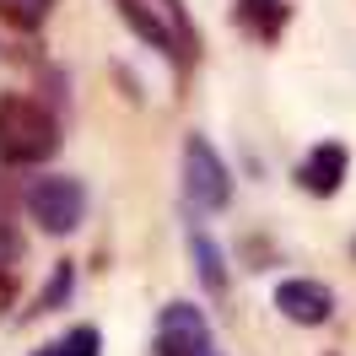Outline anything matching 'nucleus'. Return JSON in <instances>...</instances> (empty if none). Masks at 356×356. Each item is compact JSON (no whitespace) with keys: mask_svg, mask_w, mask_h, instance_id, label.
<instances>
[{"mask_svg":"<svg viewBox=\"0 0 356 356\" xmlns=\"http://www.w3.org/2000/svg\"><path fill=\"white\" fill-rule=\"evenodd\" d=\"M60 146V124L44 103H33L22 92H6L0 97V162L27 168V162H44Z\"/></svg>","mask_w":356,"mask_h":356,"instance_id":"obj_1","label":"nucleus"},{"mask_svg":"<svg viewBox=\"0 0 356 356\" xmlns=\"http://www.w3.org/2000/svg\"><path fill=\"white\" fill-rule=\"evenodd\" d=\"M22 205L44 232H76L81 216H87V189H81V178L44 173V178H33L22 189Z\"/></svg>","mask_w":356,"mask_h":356,"instance_id":"obj_2","label":"nucleus"},{"mask_svg":"<svg viewBox=\"0 0 356 356\" xmlns=\"http://www.w3.org/2000/svg\"><path fill=\"white\" fill-rule=\"evenodd\" d=\"M184 200L195 211H222L232 200V178H227V162L216 156V146L205 135H189L184 140Z\"/></svg>","mask_w":356,"mask_h":356,"instance_id":"obj_3","label":"nucleus"},{"mask_svg":"<svg viewBox=\"0 0 356 356\" xmlns=\"http://www.w3.org/2000/svg\"><path fill=\"white\" fill-rule=\"evenodd\" d=\"M156 356H211V324L195 302H168L156 313Z\"/></svg>","mask_w":356,"mask_h":356,"instance_id":"obj_4","label":"nucleus"},{"mask_svg":"<svg viewBox=\"0 0 356 356\" xmlns=\"http://www.w3.org/2000/svg\"><path fill=\"white\" fill-rule=\"evenodd\" d=\"M275 308L286 313L291 324H324L334 313V297H330L324 281H302V275H297V281H281V286H275Z\"/></svg>","mask_w":356,"mask_h":356,"instance_id":"obj_5","label":"nucleus"},{"mask_svg":"<svg viewBox=\"0 0 356 356\" xmlns=\"http://www.w3.org/2000/svg\"><path fill=\"white\" fill-rule=\"evenodd\" d=\"M346 162H351V156H346V146H340V140H324V146H313L308 152V162H302V189H308V195H334V189H340V184H346Z\"/></svg>","mask_w":356,"mask_h":356,"instance_id":"obj_6","label":"nucleus"},{"mask_svg":"<svg viewBox=\"0 0 356 356\" xmlns=\"http://www.w3.org/2000/svg\"><path fill=\"white\" fill-rule=\"evenodd\" d=\"M238 22H243L259 44H270V38H281V27H286V6H281V0H238Z\"/></svg>","mask_w":356,"mask_h":356,"instance_id":"obj_7","label":"nucleus"},{"mask_svg":"<svg viewBox=\"0 0 356 356\" xmlns=\"http://www.w3.org/2000/svg\"><path fill=\"white\" fill-rule=\"evenodd\" d=\"M189 248H195V265H200V281L211 291H227V259H222V248L211 243L205 232H189Z\"/></svg>","mask_w":356,"mask_h":356,"instance_id":"obj_8","label":"nucleus"},{"mask_svg":"<svg viewBox=\"0 0 356 356\" xmlns=\"http://www.w3.org/2000/svg\"><path fill=\"white\" fill-rule=\"evenodd\" d=\"M70 286H76V270H70V265H60L54 275H49V286L38 291L33 313H54V308H60V297H70Z\"/></svg>","mask_w":356,"mask_h":356,"instance_id":"obj_9","label":"nucleus"},{"mask_svg":"<svg viewBox=\"0 0 356 356\" xmlns=\"http://www.w3.org/2000/svg\"><path fill=\"white\" fill-rule=\"evenodd\" d=\"M97 346H103V340H97V330H92V324H76V330H70L54 351H60V356H97Z\"/></svg>","mask_w":356,"mask_h":356,"instance_id":"obj_10","label":"nucleus"},{"mask_svg":"<svg viewBox=\"0 0 356 356\" xmlns=\"http://www.w3.org/2000/svg\"><path fill=\"white\" fill-rule=\"evenodd\" d=\"M6 259H11V232L0 227V265H6Z\"/></svg>","mask_w":356,"mask_h":356,"instance_id":"obj_11","label":"nucleus"},{"mask_svg":"<svg viewBox=\"0 0 356 356\" xmlns=\"http://www.w3.org/2000/svg\"><path fill=\"white\" fill-rule=\"evenodd\" d=\"M33 356H60V351H54V346H44V351H33Z\"/></svg>","mask_w":356,"mask_h":356,"instance_id":"obj_12","label":"nucleus"}]
</instances>
